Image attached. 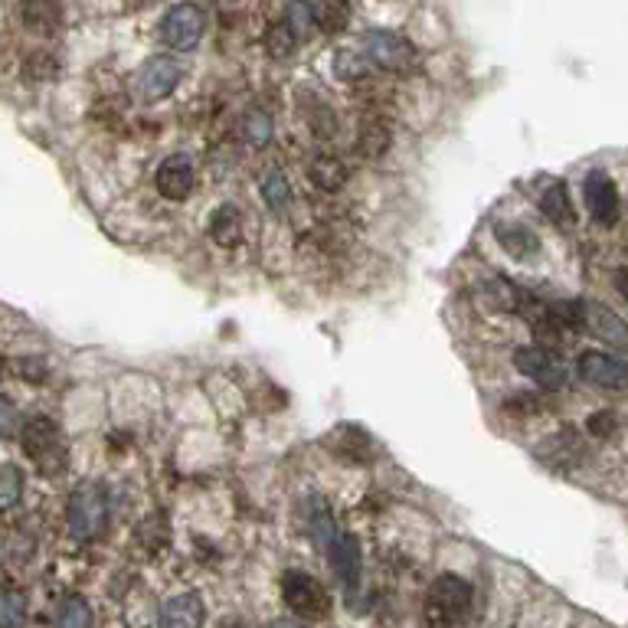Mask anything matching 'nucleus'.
Wrapping results in <instances>:
<instances>
[{"label": "nucleus", "mask_w": 628, "mask_h": 628, "mask_svg": "<svg viewBox=\"0 0 628 628\" xmlns=\"http://www.w3.org/2000/svg\"><path fill=\"white\" fill-rule=\"evenodd\" d=\"M475 609V590L455 573L436 576L422 603V628H462Z\"/></svg>", "instance_id": "nucleus-1"}, {"label": "nucleus", "mask_w": 628, "mask_h": 628, "mask_svg": "<svg viewBox=\"0 0 628 628\" xmlns=\"http://www.w3.org/2000/svg\"><path fill=\"white\" fill-rule=\"evenodd\" d=\"M20 442H23V455L46 475V478H59L69 465V455H66V439L59 432V426L49 419V416H33L26 419L23 432H20Z\"/></svg>", "instance_id": "nucleus-2"}, {"label": "nucleus", "mask_w": 628, "mask_h": 628, "mask_svg": "<svg viewBox=\"0 0 628 628\" xmlns=\"http://www.w3.org/2000/svg\"><path fill=\"white\" fill-rule=\"evenodd\" d=\"M66 527L76 543H92L109 527V492L99 482H82L66 507Z\"/></svg>", "instance_id": "nucleus-3"}, {"label": "nucleus", "mask_w": 628, "mask_h": 628, "mask_svg": "<svg viewBox=\"0 0 628 628\" xmlns=\"http://www.w3.org/2000/svg\"><path fill=\"white\" fill-rule=\"evenodd\" d=\"M203 33H207V13L197 3H174L161 16V40H164V46H170L177 53L197 49Z\"/></svg>", "instance_id": "nucleus-4"}, {"label": "nucleus", "mask_w": 628, "mask_h": 628, "mask_svg": "<svg viewBox=\"0 0 628 628\" xmlns=\"http://www.w3.org/2000/svg\"><path fill=\"white\" fill-rule=\"evenodd\" d=\"M282 599L301 619H321L331 609L328 590L311 573H305V570H288L282 576Z\"/></svg>", "instance_id": "nucleus-5"}, {"label": "nucleus", "mask_w": 628, "mask_h": 628, "mask_svg": "<svg viewBox=\"0 0 628 628\" xmlns=\"http://www.w3.org/2000/svg\"><path fill=\"white\" fill-rule=\"evenodd\" d=\"M514 367H517L524 377L533 379L537 386H543V389H563V386H566V377H570L566 361H563L557 351L543 348V344L517 348V351H514Z\"/></svg>", "instance_id": "nucleus-6"}, {"label": "nucleus", "mask_w": 628, "mask_h": 628, "mask_svg": "<svg viewBox=\"0 0 628 628\" xmlns=\"http://www.w3.org/2000/svg\"><path fill=\"white\" fill-rule=\"evenodd\" d=\"M180 79H184V66L174 56H151L137 69L134 86H137V96L144 102H164L167 96H174Z\"/></svg>", "instance_id": "nucleus-7"}, {"label": "nucleus", "mask_w": 628, "mask_h": 628, "mask_svg": "<svg viewBox=\"0 0 628 628\" xmlns=\"http://www.w3.org/2000/svg\"><path fill=\"white\" fill-rule=\"evenodd\" d=\"M364 49H367V59L383 73H406L416 59L412 46L393 30H367Z\"/></svg>", "instance_id": "nucleus-8"}, {"label": "nucleus", "mask_w": 628, "mask_h": 628, "mask_svg": "<svg viewBox=\"0 0 628 628\" xmlns=\"http://www.w3.org/2000/svg\"><path fill=\"white\" fill-rule=\"evenodd\" d=\"M583 328L613 351L628 354V324L603 301H583Z\"/></svg>", "instance_id": "nucleus-9"}, {"label": "nucleus", "mask_w": 628, "mask_h": 628, "mask_svg": "<svg viewBox=\"0 0 628 628\" xmlns=\"http://www.w3.org/2000/svg\"><path fill=\"white\" fill-rule=\"evenodd\" d=\"M576 371L596 389H626L628 386V364L606 351H583Z\"/></svg>", "instance_id": "nucleus-10"}, {"label": "nucleus", "mask_w": 628, "mask_h": 628, "mask_svg": "<svg viewBox=\"0 0 628 628\" xmlns=\"http://www.w3.org/2000/svg\"><path fill=\"white\" fill-rule=\"evenodd\" d=\"M194 184H197V170H194V161L187 154H170L164 157V164L157 167L154 174V187L161 197L180 203L194 194Z\"/></svg>", "instance_id": "nucleus-11"}, {"label": "nucleus", "mask_w": 628, "mask_h": 628, "mask_svg": "<svg viewBox=\"0 0 628 628\" xmlns=\"http://www.w3.org/2000/svg\"><path fill=\"white\" fill-rule=\"evenodd\" d=\"M583 203L593 213V220L603 223V227H613L619 220V187L603 170H593L583 180Z\"/></svg>", "instance_id": "nucleus-12"}, {"label": "nucleus", "mask_w": 628, "mask_h": 628, "mask_svg": "<svg viewBox=\"0 0 628 628\" xmlns=\"http://www.w3.org/2000/svg\"><path fill=\"white\" fill-rule=\"evenodd\" d=\"M331 560H334L338 580H341L344 590L354 596V590H357V583H361V573H364V557H361V543H357V537L341 533V537L331 543Z\"/></svg>", "instance_id": "nucleus-13"}, {"label": "nucleus", "mask_w": 628, "mask_h": 628, "mask_svg": "<svg viewBox=\"0 0 628 628\" xmlns=\"http://www.w3.org/2000/svg\"><path fill=\"white\" fill-rule=\"evenodd\" d=\"M161 628H203V599L197 593L170 596L161 606Z\"/></svg>", "instance_id": "nucleus-14"}, {"label": "nucleus", "mask_w": 628, "mask_h": 628, "mask_svg": "<svg viewBox=\"0 0 628 628\" xmlns=\"http://www.w3.org/2000/svg\"><path fill=\"white\" fill-rule=\"evenodd\" d=\"M478 298H482V305H485L488 311H498V315H514V311H520V305H524L520 288H517L514 282L502 278V275L482 282V285H478Z\"/></svg>", "instance_id": "nucleus-15"}, {"label": "nucleus", "mask_w": 628, "mask_h": 628, "mask_svg": "<svg viewBox=\"0 0 628 628\" xmlns=\"http://www.w3.org/2000/svg\"><path fill=\"white\" fill-rule=\"evenodd\" d=\"M305 520H308V533L315 537V543H321V547L331 550V543L338 540V527H334V514H331V507L324 504V498L311 495V498L305 502Z\"/></svg>", "instance_id": "nucleus-16"}, {"label": "nucleus", "mask_w": 628, "mask_h": 628, "mask_svg": "<svg viewBox=\"0 0 628 628\" xmlns=\"http://www.w3.org/2000/svg\"><path fill=\"white\" fill-rule=\"evenodd\" d=\"M348 174H351L348 164H344L341 157H334V154H318V157L311 161V167H308L311 184L321 187V190H328V194L341 190V187L348 184Z\"/></svg>", "instance_id": "nucleus-17"}, {"label": "nucleus", "mask_w": 628, "mask_h": 628, "mask_svg": "<svg viewBox=\"0 0 628 628\" xmlns=\"http://www.w3.org/2000/svg\"><path fill=\"white\" fill-rule=\"evenodd\" d=\"M210 236H213L217 246H227V250H233V246L243 243V217H240V210H236L233 203H223V207L213 213V220H210Z\"/></svg>", "instance_id": "nucleus-18"}, {"label": "nucleus", "mask_w": 628, "mask_h": 628, "mask_svg": "<svg viewBox=\"0 0 628 628\" xmlns=\"http://www.w3.org/2000/svg\"><path fill=\"white\" fill-rule=\"evenodd\" d=\"M543 445H547V449L540 452V459H543L547 465H557V469H570V465L580 459V452H583V449H580L583 442L576 439L573 429H563L560 436L547 439Z\"/></svg>", "instance_id": "nucleus-19"}, {"label": "nucleus", "mask_w": 628, "mask_h": 628, "mask_svg": "<svg viewBox=\"0 0 628 628\" xmlns=\"http://www.w3.org/2000/svg\"><path fill=\"white\" fill-rule=\"evenodd\" d=\"M498 243L504 250L510 252L514 258H527V255H537L540 252V240L530 227L524 223H502L498 227Z\"/></svg>", "instance_id": "nucleus-20"}, {"label": "nucleus", "mask_w": 628, "mask_h": 628, "mask_svg": "<svg viewBox=\"0 0 628 628\" xmlns=\"http://www.w3.org/2000/svg\"><path fill=\"white\" fill-rule=\"evenodd\" d=\"M20 16H23V26L33 30V33H43V36H53L56 26H59V13L53 7V0H26L20 7Z\"/></svg>", "instance_id": "nucleus-21"}, {"label": "nucleus", "mask_w": 628, "mask_h": 628, "mask_svg": "<svg viewBox=\"0 0 628 628\" xmlns=\"http://www.w3.org/2000/svg\"><path fill=\"white\" fill-rule=\"evenodd\" d=\"M351 16H354L351 0H318L315 3V23H318L321 33H341V30H348Z\"/></svg>", "instance_id": "nucleus-22"}, {"label": "nucleus", "mask_w": 628, "mask_h": 628, "mask_svg": "<svg viewBox=\"0 0 628 628\" xmlns=\"http://www.w3.org/2000/svg\"><path fill=\"white\" fill-rule=\"evenodd\" d=\"M540 210H543V217H547L550 223H570V220H573V203H570L566 184L553 180V184L543 190V197H540Z\"/></svg>", "instance_id": "nucleus-23"}, {"label": "nucleus", "mask_w": 628, "mask_h": 628, "mask_svg": "<svg viewBox=\"0 0 628 628\" xmlns=\"http://www.w3.org/2000/svg\"><path fill=\"white\" fill-rule=\"evenodd\" d=\"M262 200L275 210V213H285L291 207V184L282 170H268L262 177Z\"/></svg>", "instance_id": "nucleus-24"}, {"label": "nucleus", "mask_w": 628, "mask_h": 628, "mask_svg": "<svg viewBox=\"0 0 628 628\" xmlns=\"http://www.w3.org/2000/svg\"><path fill=\"white\" fill-rule=\"evenodd\" d=\"M30 619V603L16 590L0 593V628H23Z\"/></svg>", "instance_id": "nucleus-25"}, {"label": "nucleus", "mask_w": 628, "mask_h": 628, "mask_svg": "<svg viewBox=\"0 0 628 628\" xmlns=\"http://www.w3.org/2000/svg\"><path fill=\"white\" fill-rule=\"evenodd\" d=\"M56 628H92V609L82 596H69L56 609Z\"/></svg>", "instance_id": "nucleus-26"}, {"label": "nucleus", "mask_w": 628, "mask_h": 628, "mask_svg": "<svg viewBox=\"0 0 628 628\" xmlns=\"http://www.w3.org/2000/svg\"><path fill=\"white\" fill-rule=\"evenodd\" d=\"M285 23H288V30L298 36V43H305L311 33H315V3H308V0H291L288 3V10H285Z\"/></svg>", "instance_id": "nucleus-27"}, {"label": "nucleus", "mask_w": 628, "mask_h": 628, "mask_svg": "<svg viewBox=\"0 0 628 628\" xmlns=\"http://www.w3.org/2000/svg\"><path fill=\"white\" fill-rule=\"evenodd\" d=\"M371 59H367V53H354V49H341L338 56H334V73L344 79V82H361V79H367L371 76Z\"/></svg>", "instance_id": "nucleus-28"}, {"label": "nucleus", "mask_w": 628, "mask_h": 628, "mask_svg": "<svg viewBox=\"0 0 628 628\" xmlns=\"http://www.w3.org/2000/svg\"><path fill=\"white\" fill-rule=\"evenodd\" d=\"M265 49H268L272 59H291V56H295V49H298V36L288 30L285 20L268 26V33H265Z\"/></svg>", "instance_id": "nucleus-29"}, {"label": "nucleus", "mask_w": 628, "mask_h": 628, "mask_svg": "<svg viewBox=\"0 0 628 628\" xmlns=\"http://www.w3.org/2000/svg\"><path fill=\"white\" fill-rule=\"evenodd\" d=\"M272 134H275V125H272V115H268V112L252 109L250 115L243 119V137L250 141L252 147H268V144H272Z\"/></svg>", "instance_id": "nucleus-30"}, {"label": "nucleus", "mask_w": 628, "mask_h": 628, "mask_svg": "<svg viewBox=\"0 0 628 628\" xmlns=\"http://www.w3.org/2000/svg\"><path fill=\"white\" fill-rule=\"evenodd\" d=\"M23 498V475L13 465H0V510L16 507Z\"/></svg>", "instance_id": "nucleus-31"}, {"label": "nucleus", "mask_w": 628, "mask_h": 628, "mask_svg": "<svg viewBox=\"0 0 628 628\" xmlns=\"http://www.w3.org/2000/svg\"><path fill=\"white\" fill-rule=\"evenodd\" d=\"M386 147H389V131H386V125H379V122L364 125V131H361V151H364L367 157H379Z\"/></svg>", "instance_id": "nucleus-32"}, {"label": "nucleus", "mask_w": 628, "mask_h": 628, "mask_svg": "<svg viewBox=\"0 0 628 628\" xmlns=\"http://www.w3.org/2000/svg\"><path fill=\"white\" fill-rule=\"evenodd\" d=\"M507 412H517V416H530V412H540L543 409V399H537V393H517L504 403Z\"/></svg>", "instance_id": "nucleus-33"}, {"label": "nucleus", "mask_w": 628, "mask_h": 628, "mask_svg": "<svg viewBox=\"0 0 628 628\" xmlns=\"http://www.w3.org/2000/svg\"><path fill=\"white\" fill-rule=\"evenodd\" d=\"M16 426H20L16 406H13L7 396H0V439H10V436L16 432Z\"/></svg>", "instance_id": "nucleus-34"}, {"label": "nucleus", "mask_w": 628, "mask_h": 628, "mask_svg": "<svg viewBox=\"0 0 628 628\" xmlns=\"http://www.w3.org/2000/svg\"><path fill=\"white\" fill-rule=\"evenodd\" d=\"M616 426H619V422H616V412H609V409H606V412H593V416H590V422H586V429H590L596 439L613 436V429H616Z\"/></svg>", "instance_id": "nucleus-35"}, {"label": "nucleus", "mask_w": 628, "mask_h": 628, "mask_svg": "<svg viewBox=\"0 0 628 628\" xmlns=\"http://www.w3.org/2000/svg\"><path fill=\"white\" fill-rule=\"evenodd\" d=\"M613 278H616V288H619V295H623V298L628 301V268H619Z\"/></svg>", "instance_id": "nucleus-36"}, {"label": "nucleus", "mask_w": 628, "mask_h": 628, "mask_svg": "<svg viewBox=\"0 0 628 628\" xmlns=\"http://www.w3.org/2000/svg\"><path fill=\"white\" fill-rule=\"evenodd\" d=\"M272 628H305V626H298V623H288V619H282V623H275Z\"/></svg>", "instance_id": "nucleus-37"}]
</instances>
